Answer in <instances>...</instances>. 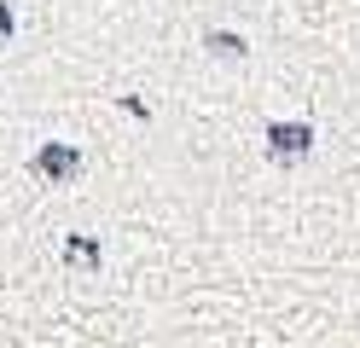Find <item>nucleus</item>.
Masks as SVG:
<instances>
[{
    "mask_svg": "<svg viewBox=\"0 0 360 348\" xmlns=\"http://www.w3.org/2000/svg\"><path fill=\"white\" fill-rule=\"evenodd\" d=\"M267 139H274V157H302L314 134H308L302 122H290V128H285V122H274V128H267Z\"/></svg>",
    "mask_w": 360,
    "mask_h": 348,
    "instance_id": "f257e3e1",
    "label": "nucleus"
},
{
    "mask_svg": "<svg viewBox=\"0 0 360 348\" xmlns=\"http://www.w3.org/2000/svg\"><path fill=\"white\" fill-rule=\"evenodd\" d=\"M35 169H41V174H53V180H70V174L82 169V157H76L70 146H47V151L35 157Z\"/></svg>",
    "mask_w": 360,
    "mask_h": 348,
    "instance_id": "f03ea898",
    "label": "nucleus"
},
{
    "mask_svg": "<svg viewBox=\"0 0 360 348\" xmlns=\"http://www.w3.org/2000/svg\"><path fill=\"white\" fill-rule=\"evenodd\" d=\"M64 255H70V262H82V267H94V262H99V244H87V238H70V250H64Z\"/></svg>",
    "mask_w": 360,
    "mask_h": 348,
    "instance_id": "7ed1b4c3",
    "label": "nucleus"
},
{
    "mask_svg": "<svg viewBox=\"0 0 360 348\" xmlns=\"http://www.w3.org/2000/svg\"><path fill=\"white\" fill-rule=\"evenodd\" d=\"M210 46H215L221 58H233V53H244V41H233V35H210Z\"/></svg>",
    "mask_w": 360,
    "mask_h": 348,
    "instance_id": "20e7f679",
    "label": "nucleus"
},
{
    "mask_svg": "<svg viewBox=\"0 0 360 348\" xmlns=\"http://www.w3.org/2000/svg\"><path fill=\"white\" fill-rule=\"evenodd\" d=\"M0 35H12V12H6V0H0Z\"/></svg>",
    "mask_w": 360,
    "mask_h": 348,
    "instance_id": "39448f33",
    "label": "nucleus"
}]
</instances>
